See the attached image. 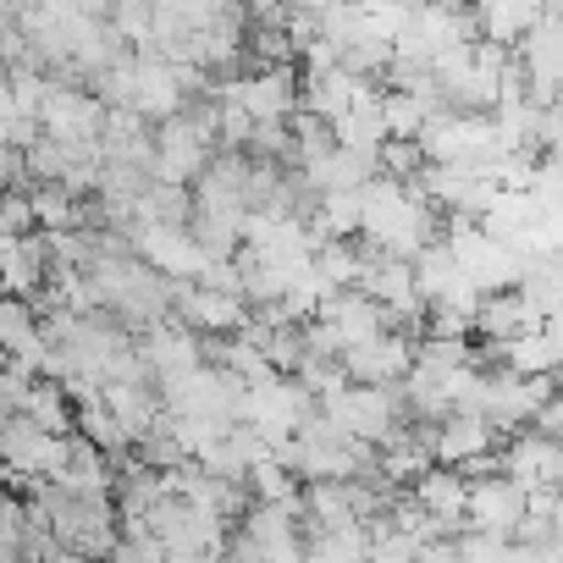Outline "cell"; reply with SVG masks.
Masks as SVG:
<instances>
[{
	"label": "cell",
	"mask_w": 563,
	"mask_h": 563,
	"mask_svg": "<svg viewBox=\"0 0 563 563\" xmlns=\"http://www.w3.org/2000/svg\"><path fill=\"white\" fill-rule=\"evenodd\" d=\"M376 172L393 177V183H415V177L426 172V150H420V139H387V144L376 150Z\"/></svg>",
	"instance_id": "25"
},
{
	"label": "cell",
	"mask_w": 563,
	"mask_h": 563,
	"mask_svg": "<svg viewBox=\"0 0 563 563\" xmlns=\"http://www.w3.org/2000/svg\"><path fill=\"white\" fill-rule=\"evenodd\" d=\"M360 271H365V249H360V243H349V238H321V249H316V276L327 282V294L360 288Z\"/></svg>",
	"instance_id": "18"
},
{
	"label": "cell",
	"mask_w": 563,
	"mask_h": 563,
	"mask_svg": "<svg viewBox=\"0 0 563 563\" xmlns=\"http://www.w3.org/2000/svg\"><path fill=\"white\" fill-rule=\"evenodd\" d=\"M552 365H558V349L547 343V332H525V338L503 343V365L497 371H508V376H552Z\"/></svg>",
	"instance_id": "22"
},
{
	"label": "cell",
	"mask_w": 563,
	"mask_h": 563,
	"mask_svg": "<svg viewBox=\"0 0 563 563\" xmlns=\"http://www.w3.org/2000/svg\"><path fill=\"white\" fill-rule=\"evenodd\" d=\"M332 133H338V144L343 150H360V155H376L382 144H387V117H382V89L376 84H365L360 95H354V106L332 122Z\"/></svg>",
	"instance_id": "13"
},
{
	"label": "cell",
	"mask_w": 563,
	"mask_h": 563,
	"mask_svg": "<svg viewBox=\"0 0 563 563\" xmlns=\"http://www.w3.org/2000/svg\"><path fill=\"white\" fill-rule=\"evenodd\" d=\"M29 205H34L40 232H67V227H84V205H78V194H67L62 183H34Z\"/></svg>",
	"instance_id": "20"
},
{
	"label": "cell",
	"mask_w": 563,
	"mask_h": 563,
	"mask_svg": "<svg viewBox=\"0 0 563 563\" xmlns=\"http://www.w3.org/2000/svg\"><path fill=\"white\" fill-rule=\"evenodd\" d=\"M442 243L453 249L459 271L475 282V294H503V288H519V276H525V254L503 238H492L481 221H464V216H448L442 221Z\"/></svg>",
	"instance_id": "1"
},
{
	"label": "cell",
	"mask_w": 563,
	"mask_h": 563,
	"mask_svg": "<svg viewBox=\"0 0 563 563\" xmlns=\"http://www.w3.org/2000/svg\"><path fill=\"white\" fill-rule=\"evenodd\" d=\"M299 503H260L243 514V536L254 541L260 563H305V536H299Z\"/></svg>",
	"instance_id": "7"
},
{
	"label": "cell",
	"mask_w": 563,
	"mask_h": 563,
	"mask_svg": "<svg viewBox=\"0 0 563 563\" xmlns=\"http://www.w3.org/2000/svg\"><path fill=\"white\" fill-rule=\"evenodd\" d=\"M73 431H78L89 448H100V453H128V448H133L128 431H122V420L111 415V404H106L100 393H89V398L73 404Z\"/></svg>",
	"instance_id": "16"
},
{
	"label": "cell",
	"mask_w": 563,
	"mask_h": 563,
	"mask_svg": "<svg viewBox=\"0 0 563 563\" xmlns=\"http://www.w3.org/2000/svg\"><path fill=\"white\" fill-rule=\"evenodd\" d=\"M106 128V100L78 89V84H51L40 100V133L62 139V144H95Z\"/></svg>",
	"instance_id": "4"
},
{
	"label": "cell",
	"mask_w": 563,
	"mask_h": 563,
	"mask_svg": "<svg viewBox=\"0 0 563 563\" xmlns=\"http://www.w3.org/2000/svg\"><path fill=\"white\" fill-rule=\"evenodd\" d=\"M343 376L360 382V387H398L409 371H415V338L409 332H376L354 349L338 354Z\"/></svg>",
	"instance_id": "5"
},
{
	"label": "cell",
	"mask_w": 563,
	"mask_h": 563,
	"mask_svg": "<svg viewBox=\"0 0 563 563\" xmlns=\"http://www.w3.org/2000/svg\"><path fill=\"white\" fill-rule=\"evenodd\" d=\"M40 221H34V205H29V194H7L0 188V232L7 238H29Z\"/></svg>",
	"instance_id": "26"
},
{
	"label": "cell",
	"mask_w": 563,
	"mask_h": 563,
	"mask_svg": "<svg viewBox=\"0 0 563 563\" xmlns=\"http://www.w3.org/2000/svg\"><path fill=\"white\" fill-rule=\"evenodd\" d=\"M530 508V492L508 475H486V481H470V525L475 530H503L514 536L519 519Z\"/></svg>",
	"instance_id": "9"
},
{
	"label": "cell",
	"mask_w": 563,
	"mask_h": 563,
	"mask_svg": "<svg viewBox=\"0 0 563 563\" xmlns=\"http://www.w3.org/2000/svg\"><path fill=\"white\" fill-rule=\"evenodd\" d=\"M547 316L519 294V288H503V294H481V310H475V332L486 343H514L525 332H541Z\"/></svg>",
	"instance_id": "10"
},
{
	"label": "cell",
	"mask_w": 563,
	"mask_h": 563,
	"mask_svg": "<svg viewBox=\"0 0 563 563\" xmlns=\"http://www.w3.org/2000/svg\"><path fill=\"white\" fill-rule=\"evenodd\" d=\"M409 497H415L431 519H442V525H448V536H464V530H470V481H464L459 470L431 464V470L409 486Z\"/></svg>",
	"instance_id": "8"
},
{
	"label": "cell",
	"mask_w": 563,
	"mask_h": 563,
	"mask_svg": "<svg viewBox=\"0 0 563 563\" xmlns=\"http://www.w3.org/2000/svg\"><path fill=\"white\" fill-rule=\"evenodd\" d=\"M18 415H29V420H34L40 431H51V437H73V398H67V387L51 382V376H40V382L29 387V398H23Z\"/></svg>",
	"instance_id": "17"
},
{
	"label": "cell",
	"mask_w": 563,
	"mask_h": 563,
	"mask_svg": "<svg viewBox=\"0 0 563 563\" xmlns=\"http://www.w3.org/2000/svg\"><path fill=\"white\" fill-rule=\"evenodd\" d=\"M415 563H464V547H459V536H442V541H420Z\"/></svg>",
	"instance_id": "27"
},
{
	"label": "cell",
	"mask_w": 563,
	"mask_h": 563,
	"mask_svg": "<svg viewBox=\"0 0 563 563\" xmlns=\"http://www.w3.org/2000/svg\"><path fill=\"white\" fill-rule=\"evenodd\" d=\"M67 448H73V437H51L18 409L0 415V481H12V486L56 481L67 464Z\"/></svg>",
	"instance_id": "2"
},
{
	"label": "cell",
	"mask_w": 563,
	"mask_h": 563,
	"mask_svg": "<svg viewBox=\"0 0 563 563\" xmlns=\"http://www.w3.org/2000/svg\"><path fill=\"white\" fill-rule=\"evenodd\" d=\"M503 437H497V426L486 420V415H475V409H453L442 426H437V437H431V448H437V464H464V459H475V453H492Z\"/></svg>",
	"instance_id": "11"
},
{
	"label": "cell",
	"mask_w": 563,
	"mask_h": 563,
	"mask_svg": "<svg viewBox=\"0 0 563 563\" xmlns=\"http://www.w3.org/2000/svg\"><path fill=\"white\" fill-rule=\"evenodd\" d=\"M321 415L338 420L354 442L382 448V442L404 426V387H360V382H349L338 398L321 404Z\"/></svg>",
	"instance_id": "3"
},
{
	"label": "cell",
	"mask_w": 563,
	"mask_h": 563,
	"mask_svg": "<svg viewBox=\"0 0 563 563\" xmlns=\"http://www.w3.org/2000/svg\"><path fill=\"white\" fill-rule=\"evenodd\" d=\"M382 117H387V139H420L426 122L437 117L420 95H404V89H387L382 95Z\"/></svg>",
	"instance_id": "23"
},
{
	"label": "cell",
	"mask_w": 563,
	"mask_h": 563,
	"mask_svg": "<svg viewBox=\"0 0 563 563\" xmlns=\"http://www.w3.org/2000/svg\"><path fill=\"white\" fill-rule=\"evenodd\" d=\"M371 530V547H365V563H415V552H420V541L409 536V530H398L393 519H376V525H365Z\"/></svg>",
	"instance_id": "24"
},
{
	"label": "cell",
	"mask_w": 563,
	"mask_h": 563,
	"mask_svg": "<svg viewBox=\"0 0 563 563\" xmlns=\"http://www.w3.org/2000/svg\"><path fill=\"white\" fill-rule=\"evenodd\" d=\"M360 221H365L360 188H354V194H321V205H316V216H310V232H316V238H360Z\"/></svg>",
	"instance_id": "19"
},
{
	"label": "cell",
	"mask_w": 563,
	"mask_h": 563,
	"mask_svg": "<svg viewBox=\"0 0 563 563\" xmlns=\"http://www.w3.org/2000/svg\"><path fill=\"white\" fill-rule=\"evenodd\" d=\"M51 282V254H45V238H12L0 249V294H18V299H34Z\"/></svg>",
	"instance_id": "12"
},
{
	"label": "cell",
	"mask_w": 563,
	"mask_h": 563,
	"mask_svg": "<svg viewBox=\"0 0 563 563\" xmlns=\"http://www.w3.org/2000/svg\"><path fill=\"white\" fill-rule=\"evenodd\" d=\"M100 398H106L111 415L122 420L128 442H144V437L161 431V420H166V404H161V393H150V382H117V387H100Z\"/></svg>",
	"instance_id": "15"
},
{
	"label": "cell",
	"mask_w": 563,
	"mask_h": 563,
	"mask_svg": "<svg viewBox=\"0 0 563 563\" xmlns=\"http://www.w3.org/2000/svg\"><path fill=\"white\" fill-rule=\"evenodd\" d=\"M299 172L310 177L316 194H354V188H365V183L376 177V155H360V150H343V144H338V150L305 161Z\"/></svg>",
	"instance_id": "14"
},
{
	"label": "cell",
	"mask_w": 563,
	"mask_h": 563,
	"mask_svg": "<svg viewBox=\"0 0 563 563\" xmlns=\"http://www.w3.org/2000/svg\"><path fill=\"white\" fill-rule=\"evenodd\" d=\"M133 254L150 271L172 276V282H199V271L210 265L205 249L194 243V232L188 227H166V221H139L133 227Z\"/></svg>",
	"instance_id": "6"
},
{
	"label": "cell",
	"mask_w": 563,
	"mask_h": 563,
	"mask_svg": "<svg viewBox=\"0 0 563 563\" xmlns=\"http://www.w3.org/2000/svg\"><path fill=\"white\" fill-rule=\"evenodd\" d=\"M365 547H371L365 525L316 530V541H305V563H365Z\"/></svg>",
	"instance_id": "21"
}]
</instances>
